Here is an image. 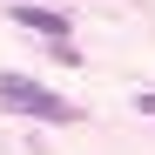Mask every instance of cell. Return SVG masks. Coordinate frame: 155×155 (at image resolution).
<instances>
[{"instance_id": "obj_2", "label": "cell", "mask_w": 155, "mask_h": 155, "mask_svg": "<svg viewBox=\"0 0 155 155\" xmlns=\"http://www.w3.org/2000/svg\"><path fill=\"white\" fill-rule=\"evenodd\" d=\"M14 20L34 27V34H47V41H68V14H54V7H14Z\"/></svg>"}, {"instance_id": "obj_3", "label": "cell", "mask_w": 155, "mask_h": 155, "mask_svg": "<svg viewBox=\"0 0 155 155\" xmlns=\"http://www.w3.org/2000/svg\"><path fill=\"white\" fill-rule=\"evenodd\" d=\"M135 108H142V115H155V94H142V101H135Z\"/></svg>"}, {"instance_id": "obj_1", "label": "cell", "mask_w": 155, "mask_h": 155, "mask_svg": "<svg viewBox=\"0 0 155 155\" xmlns=\"http://www.w3.org/2000/svg\"><path fill=\"white\" fill-rule=\"evenodd\" d=\"M0 101H7V108H20V115H41V121H74V115H81L68 94L27 81V74H0Z\"/></svg>"}]
</instances>
